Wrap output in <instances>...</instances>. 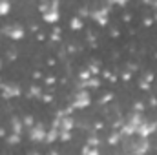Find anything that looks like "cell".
Instances as JSON below:
<instances>
[{
  "label": "cell",
  "mask_w": 157,
  "mask_h": 155,
  "mask_svg": "<svg viewBox=\"0 0 157 155\" xmlns=\"http://www.w3.org/2000/svg\"><path fill=\"white\" fill-rule=\"evenodd\" d=\"M90 104H91V95H90V91H88V89H78L77 93H75V97H73V102H71L73 110H84V108H88Z\"/></svg>",
  "instance_id": "cell-1"
},
{
  "label": "cell",
  "mask_w": 157,
  "mask_h": 155,
  "mask_svg": "<svg viewBox=\"0 0 157 155\" xmlns=\"http://www.w3.org/2000/svg\"><path fill=\"white\" fill-rule=\"evenodd\" d=\"M128 150H130L133 155H144L148 150H150V142H148V139L137 137V141H132V142H130Z\"/></svg>",
  "instance_id": "cell-2"
},
{
  "label": "cell",
  "mask_w": 157,
  "mask_h": 155,
  "mask_svg": "<svg viewBox=\"0 0 157 155\" xmlns=\"http://www.w3.org/2000/svg\"><path fill=\"white\" fill-rule=\"evenodd\" d=\"M90 17H91L99 26H106V24H108V18H110V9H108V6L99 7V9H93V11H90Z\"/></svg>",
  "instance_id": "cell-3"
},
{
  "label": "cell",
  "mask_w": 157,
  "mask_h": 155,
  "mask_svg": "<svg viewBox=\"0 0 157 155\" xmlns=\"http://www.w3.org/2000/svg\"><path fill=\"white\" fill-rule=\"evenodd\" d=\"M46 133H48V130L44 128L42 122H35V126L29 128V139L35 141V142H42V141H46Z\"/></svg>",
  "instance_id": "cell-4"
},
{
  "label": "cell",
  "mask_w": 157,
  "mask_h": 155,
  "mask_svg": "<svg viewBox=\"0 0 157 155\" xmlns=\"http://www.w3.org/2000/svg\"><path fill=\"white\" fill-rule=\"evenodd\" d=\"M2 33L4 35H7L9 39H13V40H20V39H24V28L22 26H18V24H15V26H4L2 28Z\"/></svg>",
  "instance_id": "cell-5"
},
{
  "label": "cell",
  "mask_w": 157,
  "mask_h": 155,
  "mask_svg": "<svg viewBox=\"0 0 157 155\" xmlns=\"http://www.w3.org/2000/svg\"><path fill=\"white\" fill-rule=\"evenodd\" d=\"M154 131H157V122H144L143 126H139V128H137L135 135H137V137H141V139H148Z\"/></svg>",
  "instance_id": "cell-6"
},
{
  "label": "cell",
  "mask_w": 157,
  "mask_h": 155,
  "mask_svg": "<svg viewBox=\"0 0 157 155\" xmlns=\"http://www.w3.org/2000/svg\"><path fill=\"white\" fill-rule=\"evenodd\" d=\"M22 93V89L17 84H4L2 86V97L4 99H15Z\"/></svg>",
  "instance_id": "cell-7"
},
{
  "label": "cell",
  "mask_w": 157,
  "mask_h": 155,
  "mask_svg": "<svg viewBox=\"0 0 157 155\" xmlns=\"http://www.w3.org/2000/svg\"><path fill=\"white\" fill-rule=\"evenodd\" d=\"M42 18H44V22H48V24H55V22H59V18H60V13H59V2H57L48 13H44Z\"/></svg>",
  "instance_id": "cell-8"
},
{
  "label": "cell",
  "mask_w": 157,
  "mask_h": 155,
  "mask_svg": "<svg viewBox=\"0 0 157 155\" xmlns=\"http://www.w3.org/2000/svg\"><path fill=\"white\" fill-rule=\"evenodd\" d=\"M73 126H75V120H73V117L71 115H64L60 119V131H71L73 130Z\"/></svg>",
  "instance_id": "cell-9"
},
{
  "label": "cell",
  "mask_w": 157,
  "mask_h": 155,
  "mask_svg": "<svg viewBox=\"0 0 157 155\" xmlns=\"http://www.w3.org/2000/svg\"><path fill=\"white\" fill-rule=\"evenodd\" d=\"M146 120H144V117H143V113H133V115H130V119H128V124L130 126H133L135 128V131H137V128L139 126H143Z\"/></svg>",
  "instance_id": "cell-10"
},
{
  "label": "cell",
  "mask_w": 157,
  "mask_h": 155,
  "mask_svg": "<svg viewBox=\"0 0 157 155\" xmlns=\"http://www.w3.org/2000/svg\"><path fill=\"white\" fill-rule=\"evenodd\" d=\"M22 128H24V122L20 120V117H11V133L22 135Z\"/></svg>",
  "instance_id": "cell-11"
},
{
  "label": "cell",
  "mask_w": 157,
  "mask_h": 155,
  "mask_svg": "<svg viewBox=\"0 0 157 155\" xmlns=\"http://www.w3.org/2000/svg\"><path fill=\"white\" fill-rule=\"evenodd\" d=\"M119 133H121V137H122V139H126V137H132V135H135V128H133V126H130V124L126 122V124H122V126H121Z\"/></svg>",
  "instance_id": "cell-12"
},
{
  "label": "cell",
  "mask_w": 157,
  "mask_h": 155,
  "mask_svg": "<svg viewBox=\"0 0 157 155\" xmlns=\"http://www.w3.org/2000/svg\"><path fill=\"white\" fill-rule=\"evenodd\" d=\"M99 86H101V80H99L97 77H91L90 80H86V82H80V84H78V88H80V89H86V88H93V89H95V88H99Z\"/></svg>",
  "instance_id": "cell-13"
},
{
  "label": "cell",
  "mask_w": 157,
  "mask_h": 155,
  "mask_svg": "<svg viewBox=\"0 0 157 155\" xmlns=\"http://www.w3.org/2000/svg\"><path fill=\"white\" fill-rule=\"evenodd\" d=\"M59 133H60V130H57V128H49L48 133H46V142H55V141L59 139Z\"/></svg>",
  "instance_id": "cell-14"
},
{
  "label": "cell",
  "mask_w": 157,
  "mask_h": 155,
  "mask_svg": "<svg viewBox=\"0 0 157 155\" xmlns=\"http://www.w3.org/2000/svg\"><path fill=\"white\" fill-rule=\"evenodd\" d=\"M101 144V139L95 135V131L93 133H90V137H88V146H91V148H97Z\"/></svg>",
  "instance_id": "cell-15"
},
{
  "label": "cell",
  "mask_w": 157,
  "mask_h": 155,
  "mask_svg": "<svg viewBox=\"0 0 157 155\" xmlns=\"http://www.w3.org/2000/svg\"><path fill=\"white\" fill-rule=\"evenodd\" d=\"M9 9H11V4H9V2H6V0H0V17L7 15V13H9Z\"/></svg>",
  "instance_id": "cell-16"
},
{
  "label": "cell",
  "mask_w": 157,
  "mask_h": 155,
  "mask_svg": "<svg viewBox=\"0 0 157 155\" xmlns=\"http://www.w3.org/2000/svg\"><path fill=\"white\" fill-rule=\"evenodd\" d=\"M70 26H71V29L78 31V29H82V20H80L78 17H73V18H71V22H70Z\"/></svg>",
  "instance_id": "cell-17"
},
{
  "label": "cell",
  "mask_w": 157,
  "mask_h": 155,
  "mask_svg": "<svg viewBox=\"0 0 157 155\" xmlns=\"http://www.w3.org/2000/svg\"><path fill=\"white\" fill-rule=\"evenodd\" d=\"M121 139H122V137H121V133H119V131H113V133L110 135V139H108V144L115 146V144H117V142L121 141Z\"/></svg>",
  "instance_id": "cell-18"
},
{
  "label": "cell",
  "mask_w": 157,
  "mask_h": 155,
  "mask_svg": "<svg viewBox=\"0 0 157 155\" xmlns=\"http://www.w3.org/2000/svg\"><path fill=\"white\" fill-rule=\"evenodd\" d=\"M82 155H101V153H99V150H97V148H91V146H88V144H86V146L82 148Z\"/></svg>",
  "instance_id": "cell-19"
},
{
  "label": "cell",
  "mask_w": 157,
  "mask_h": 155,
  "mask_svg": "<svg viewBox=\"0 0 157 155\" xmlns=\"http://www.w3.org/2000/svg\"><path fill=\"white\" fill-rule=\"evenodd\" d=\"M29 97H42L40 86H31V88H29Z\"/></svg>",
  "instance_id": "cell-20"
},
{
  "label": "cell",
  "mask_w": 157,
  "mask_h": 155,
  "mask_svg": "<svg viewBox=\"0 0 157 155\" xmlns=\"http://www.w3.org/2000/svg\"><path fill=\"white\" fill-rule=\"evenodd\" d=\"M20 137H22V135H17V133H11V135H9V137H7L6 141H7L9 144H18V142H20Z\"/></svg>",
  "instance_id": "cell-21"
},
{
  "label": "cell",
  "mask_w": 157,
  "mask_h": 155,
  "mask_svg": "<svg viewBox=\"0 0 157 155\" xmlns=\"http://www.w3.org/2000/svg\"><path fill=\"white\" fill-rule=\"evenodd\" d=\"M78 78H80L82 82H86V80H90V78H91V73H90L88 70H82V71L78 73Z\"/></svg>",
  "instance_id": "cell-22"
},
{
  "label": "cell",
  "mask_w": 157,
  "mask_h": 155,
  "mask_svg": "<svg viewBox=\"0 0 157 155\" xmlns=\"http://www.w3.org/2000/svg\"><path fill=\"white\" fill-rule=\"evenodd\" d=\"M59 139L64 141V142L70 141V139H71V131H60V133H59Z\"/></svg>",
  "instance_id": "cell-23"
},
{
  "label": "cell",
  "mask_w": 157,
  "mask_h": 155,
  "mask_svg": "<svg viewBox=\"0 0 157 155\" xmlns=\"http://www.w3.org/2000/svg\"><path fill=\"white\" fill-rule=\"evenodd\" d=\"M88 71L91 73V77H95V75H99V66H97V64H91V66L88 68Z\"/></svg>",
  "instance_id": "cell-24"
},
{
  "label": "cell",
  "mask_w": 157,
  "mask_h": 155,
  "mask_svg": "<svg viewBox=\"0 0 157 155\" xmlns=\"http://www.w3.org/2000/svg\"><path fill=\"white\" fill-rule=\"evenodd\" d=\"M22 122H24L26 126H29V128H31V126H35V122H33V117H31V115H26Z\"/></svg>",
  "instance_id": "cell-25"
},
{
  "label": "cell",
  "mask_w": 157,
  "mask_h": 155,
  "mask_svg": "<svg viewBox=\"0 0 157 155\" xmlns=\"http://www.w3.org/2000/svg\"><path fill=\"white\" fill-rule=\"evenodd\" d=\"M112 99H113V95H112V93H108V95H104V97L101 99V104H108Z\"/></svg>",
  "instance_id": "cell-26"
},
{
  "label": "cell",
  "mask_w": 157,
  "mask_h": 155,
  "mask_svg": "<svg viewBox=\"0 0 157 155\" xmlns=\"http://www.w3.org/2000/svg\"><path fill=\"white\" fill-rule=\"evenodd\" d=\"M143 108H144V106H143V102H135V104H133L135 113H141V112H143Z\"/></svg>",
  "instance_id": "cell-27"
},
{
  "label": "cell",
  "mask_w": 157,
  "mask_h": 155,
  "mask_svg": "<svg viewBox=\"0 0 157 155\" xmlns=\"http://www.w3.org/2000/svg\"><path fill=\"white\" fill-rule=\"evenodd\" d=\"M139 86H141V89H144V91H146V89H150V84H148V82H144V80H141V82H139Z\"/></svg>",
  "instance_id": "cell-28"
},
{
  "label": "cell",
  "mask_w": 157,
  "mask_h": 155,
  "mask_svg": "<svg viewBox=\"0 0 157 155\" xmlns=\"http://www.w3.org/2000/svg\"><path fill=\"white\" fill-rule=\"evenodd\" d=\"M143 80H144V82H148V84H150V82H152V80H154V75H152V73H146V75H144V78H143Z\"/></svg>",
  "instance_id": "cell-29"
},
{
  "label": "cell",
  "mask_w": 157,
  "mask_h": 155,
  "mask_svg": "<svg viewBox=\"0 0 157 155\" xmlns=\"http://www.w3.org/2000/svg\"><path fill=\"white\" fill-rule=\"evenodd\" d=\"M42 100H44V102H51L53 97H51V95H42Z\"/></svg>",
  "instance_id": "cell-30"
},
{
  "label": "cell",
  "mask_w": 157,
  "mask_h": 155,
  "mask_svg": "<svg viewBox=\"0 0 157 155\" xmlns=\"http://www.w3.org/2000/svg\"><path fill=\"white\" fill-rule=\"evenodd\" d=\"M122 78H124V80H130V78H132L130 71H124V73H122Z\"/></svg>",
  "instance_id": "cell-31"
},
{
  "label": "cell",
  "mask_w": 157,
  "mask_h": 155,
  "mask_svg": "<svg viewBox=\"0 0 157 155\" xmlns=\"http://www.w3.org/2000/svg\"><path fill=\"white\" fill-rule=\"evenodd\" d=\"M78 13H80V17H88V9H86V7H82Z\"/></svg>",
  "instance_id": "cell-32"
},
{
  "label": "cell",
  "mask_w": 157,
  "mask_h": 155,
  "mask_svg": "<svg viewBox=\"0 0 157 155\" xmlns=\"http://www.w3.org/2000/svg\"><path fill=\"white\" fill-rule=\"evenodd\" d=\"M152 22H154V18H150V17H148V18H144V26H150Z\"/></svg>",
  "instance_id": "cell-33"
},
{
  "label": "cell",
  "mask_w": 157,
  "mask_h": 155,
  "mask_svg": "<svg viewBox=\"0 0 157 155\" xmlns=\"http://www.w3.org/2000/svg\"><path fill=\"white\" fill-rule=\"evenodd\" d=\"M53 82H55L53 77H46V84H53Z\"/></svg>",
  "instance_id": "cell-34"
},
{
  "label": "cell",
  "mask_w": 157,
  "mask_h": 155,
  "mask_svg": "<svg viewBox=\"0 0 157 155\" xmlns=\"http://www.w3.org/2000/svg\"><path fill=\"white\" fill-rule=\"evenodd\" d=\"M28 155H40V153H39V152H29Z\"/></svg>",
  "instance_id": "cell-35"
},
{
  "label": "cell",
  "mask_w": 157,
  "mask_h": 155,
  "mask_svg": "<svg viewBox=\"0 0 157 155\" xmlns=\"http://www.w3.org/2000/svg\"><path fill=\"white\" fill-rule=\"evenodd\" d=\"M48 155H59V153H57V152L53 150V152H49V153H48Z\"/></svg>",
  "instance_id": "cell-36"
},
{
  "label": "cell",
  "mask_w": 157,
  "mask_h": 155,
  "mask_svg": "<svg viewBox=\"0 0 157 155\" xmlns=\"http://www.w3.org/2000/svg\"><path fill=\"white\" fill-rule=\"evenodd\" d=\"M0 68H2V62H0Z\"/></svg>",
  "instance_id": "cell-37"
},
{
  "label": "cell",
  "mask_w": 157,
  "mask_h": 155,
  "mask_svg": "<svg viewBox=\"0 0 157 155\" xmlns=\"http://www.w3.org/2000/svg\"><path fill=\"white\" fill-rule=\"evenodd\" d=\"M0 88H2V82H0Z\"/></svg>",
  "instance_id": "cell-38"
},
{
  "label": "cell",
  "mask_w": 157,
  "mask_h": 155,
  "mask_svg": "<svg viewBox=\"0 0 157 155\" xmlns=\"http://www.w3.org/2000/svg\"><path fill=\"white\" fill-rule=\"evenodd\" d=\"M155 20H157V15H155Z\"/></svg>",
  "instance_id": "cell-39"
}]
</instances>
